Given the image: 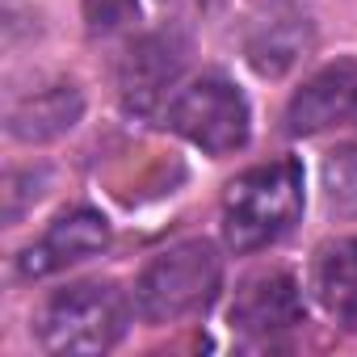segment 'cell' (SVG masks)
<instances>
[{
  "mask_svg": "<svg viewBox=\"0 0 357 357\" xmlns=\"http://www.w3.org/2000/svg\"><path fill=\"white\" fill-rule=\"evenodd\" d=\"M303 215V168L294 160H273L248 168L223 194V240L236 252H257L282 240Z\"/></svg>",
  "mask_w": 357,
  "mask_h": 357,
  "instance_id": "6da1fadb",
  "label": "cell"
},
{
  "mask_svg": "<svg viewBox=\"0 0 357 357\" xmlns=\"http://www.w3.org/2000/svg\"><path fill=\"white\" fill-rule=\"evenodd\" d=\"M223 269L206 240H185L160 252L135 282V311L147 324H181L202 315L219 294Z\"/></svg>",
  "mask_w": 357,
  "mask_h": 357,
  "instance_id": "7a4b0ae2",
  "label": "cell"
},
{
  "mask_svg": "<svg viewBox=\"0 0 357 357\" xmlns=\"http://www.w3.org/2000/svg\"><path fill=\"white\" fill-rule=\"evenodd\" d=\"M126 298L114 282H76L55 290L38 311V344L47 353H105L126 332Z\"/></svg>",
  "mask_w": 357,
  "mask_h": 357,
  "instance_id": "3957f363",
  "label": "cell"
},
{
  "mask_svg": "<svg viewBox=\"0 0 357 357\" xmlns=\"http://www.w3.org/2000/svg\"><path fill=\"white\" fill-rule=\"evenodd\" d=\"M168 126L181 139H190L194 147H202L206 155H227L248 143L252 109H248V97L227 76L211 72L172 97Z\"/></svg>",
  "mask_w": 357,
  "mask_h": 357,
  "instance_id": "277c9868",
  "label": "cell"
},
{
  "mask_svg": "<svg viewBox=\"0 0 357 357\" xmlns=\"http://www.w3.org/2000/svg\"><path fill=\"white\" fill-rule=\"evenodd\" d=\"M185 68V43L160 30V34H143L139 43L126 47L122 63H118V93L122 105L130 114H151L160 109V101L168 97V89L176 84Z\"/></svg>",
  "mask_w": 357,
  "mask_h": 357,
  "instance_id": "5b68a950",
  "label": "cell"
},
{
  "mask_svg": "<svg viewBox=\"0 0 357 357\" xmlns=\"http://www.w3.org/2000/svg\"><path fill=\"white\" fill-rule=\"evenodd\" d=\"M227 319H231V332H240L248 340H273V336L294 332L307 319V307H303L298 282L290 273L269 269V273H252L236 290Z\"/></svg>",
  "mask_w": 357,
  "mask_h": 357,
  "instance_id": "8992f818",
  "label": "cell"
},
{
  "mask_svg": "<svg viewBox=\"0 0 357 357\" xmlns=\"http://www.w3.org/2000/svg\"><path fill=\"white\" fill-rule=\"evenodd\" d=\"M109 244V223L101 211L93 206H72L63 211L30 248H22L17 257V273L22 278H51L76 261H89L93 252H101Z\"/></svg>",
  "mask_w": 357,
  "mask_h": 357,
  "instance_id": "52a82bcc",
  "label": "cell"
},
{
  "mask_svg": "<svg viewBox=\"0 0 357 357\" xmlns=\"http://www.w3.org/2000/svg\"><path fill=\"white\" fill-rule=\"evenodd\" d=\"M349 118H357V63L324 68L290 97V109H286L290 135H319Z\"/></svg>",
  "mask_w": 357,
  "mask_h": 357,
  "instance_id": "ba28073f",
  "label": "cell"
},
{
  "mask_svg": "<svg viewBox=\"0 0 357 357\" xmlns=\"http://www.w3.org/2000/svg\"><path fill=\"white\" fill-rule=\"evenodd\" d=\"M84 114V97L76 84L68 80H55V84H43L26 97H17L5 114V126L13 139L22 143H51L59 135H68Z\"/></svg>",
  "mask_w": 357,
  "mask_h": 357,
  "instance_id": "9c48e42d",
  "label": "cell"
},
{
  "mask_svg": "<svg viewBox=\"0 0 357 357\" xmlns=\"http://www.w3.org/2000/svg\"><path fill=\"white\" fill-rule=\"evenodd\" d=\"M315 294L332 319L357 328V240H332L315 257Z\"/></svg>",
  "mask_w": 357,
  "mask_h": 357,
  "instance_id": "30bf717a",
  "label": "cell"
},
{
  "mask_svg": "<svg viewBox=\"0 0 357 357\" xmlns=\"http://www.w3.org/2000/svg\"><path fill=\"white\" fill-rule=\"evenodd\" d=\"M303 51H307V26H298V17H278L248 38V63L261 76H282L290 63H298Z\"/></svg>",
  "mask_w": 357,
  "mask_h": 357,
  "instance_id": "8fae6325",
  "label": "cell"
},
{
  "mask_svg": "<svg viewBox=\"0 0 357 357\" xmlns=\"http://www.w3.org/2000/svg\"><path fill=\"white\" fill-rule=\"evenodd\" d=\"M324 202L336 215H357V147H344L324 164Z\"/></svg>",
  "mask_w": 357,
  "mask_h": 357,
  "instance_id": "7c38bea8",
  "label": "cell"
},
{
  "mask_svg": "<svg viewBox=\"0 0 357 357\" xmlns=\"http://www.w3.org/2000/svg\"><path fill=\"white\" fill-rule=\"evenodd\" d=\"M80 9L93 34H114L139 17V0H80Z\"/></svg>",
  "mask_w": 357,
  "mask_h": 357,
  "instance_id": "4fadbf2b",
  "label": "cell"
}]
</instances>
